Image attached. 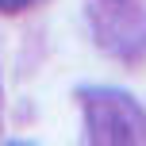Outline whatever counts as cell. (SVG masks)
<instances>
[{"label": "cell", "instance_id": "1", "mask_svg": "<svg viewBox=\"0 0 146 146\" xmlns=\"http://www.w3.org/2000/svg\"><path fill=\"white\" fill-rule=\"evenodd\" d=\"M88 142L100 146H131L146 139V115L131 92L123 88H81Z\"/></svg>", "mask_w": 146, "mask_h": 146}, {"label": "cell", "instance_id": "3", "mask_svg": "<svg viewBox=\"0 0 146 146\" xmlns=\"http://www.w3.org/2000/svg\"><path fill=\"white\" fill-rule=\"evenodd\" d=\"M108 4H127V0H108Z\"/></svg>", "mask_w": 146, "mask_h": 146}, {"label": "cell", "instance_id": "2", "mask_svg": "<svg viewBox=\"0 0 146 146\" xmlns=\"http://www.w3.org/2000/svg\"><path fill=\"white\" fill-rule=\"evenodd\" d=\"M23 8H31V0H0V12L4 15H15V12H23Z\"/></svg>", "mask_w": 146, "mask_h": 146}]
</instances>
